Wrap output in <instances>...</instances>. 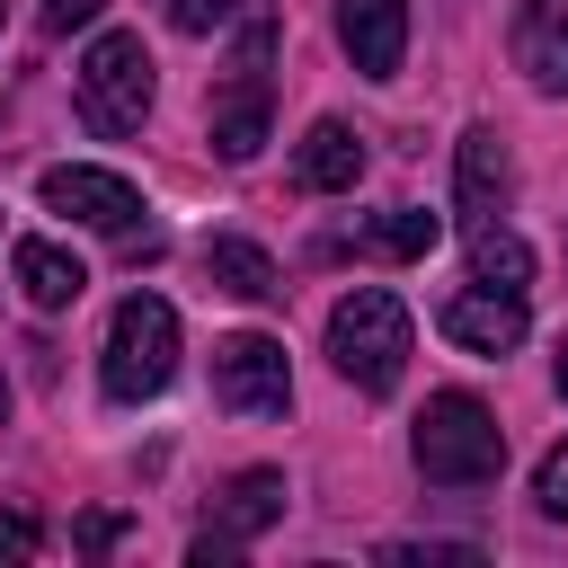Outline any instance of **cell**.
Returning <instances> with one entry per match:
<instances>
[{
	"label": "cell",
	"mask_w": 568,
	"mask_h": 568,
	"mask_svg": "<svg viewBox=\"0 0 568 568\" xmlns=\"http://www.w3.org/2000/svg\"><path fill=\"white\" fill-rule=\"evenodd\" d=\"M408 453H417V479L426 488H488L506 470V426H497V408L479 390H435L417 408Z\"/></svg>",
	"instance_id": "1"
},
{
	"label": "cell",
	"mask_w": 568,
	"mask_h": 568,
	"mask_svg": "<svg viewBox=\"0 0 568 568\" xmlns=\"http://www.w3.org/2000/svg\"><path fill=\"white\" fill-rule=\"evenodd\" d=\"M408 346H417V328H408V302L399 293H382V284H355L337 311H328V364L355 382V390H399V373H408Z\"/></svg>",
	"instance_id": "2"
},
{
	"label": "cell",
	"mask_w": 568,
	"mask_h": 568,
	"mask_svg": "<svg viewBox=\"0 0 568 568\" xmlns=\"http://www.w3.org/2000/svg\"><path fill=\"white\" fill-rule=\"evenodd\" d=\"M169 373H178V311L160 293H124L115 320H106V364H98L106 399H124V408L133 399H160Z\"/></svg>",
	"instance_id": "3"
},
{
	"label": "cell",
	"mask_w": 568,
	"mask_h": 568,
	"mask_svg": "<svg viewBox=\"0 0 568 568\" xmlns=\"http://www.w3.org/2000/svg\"><path fill=\"white\" fill-rule=\"evenodd\" d=\"M151 53H142V36L133 27H106L89 53H80V115L98 124V133H142V115H151Z\"/></svg>",
	"instance_id": "4"
},
{
	"label": "cell",
	"mask_w": 568,
	"mask_h": 568,
	"mask_svg": "<svg viewBox=\"0 0 568 568\" xmlns=\"http://www.w3.org/2000/svg\"><path fill=\"white\" fill-rule=\"evenodd\" d=\"M213 399H222L231 417H284V408H293V364H284V337H266V328L213 337Z\"/></svg>",
	"instance_id": "5"
},
{
	"label": "cell",
	"mask_w": 568,
	"mask_h": 568,
	"mask_svg": "<svg viewBox=\"0 0 568 568\" xmlns=\"http://www.w3.org/2000/svg\"><path fill=\"white\" fill-rule=\"evenodd\" d=\"M44 213H62V222H89V231H106V240H124L133 231V213H142V195H133V178H115V169H89V160H62V169H44Z\"/></svg>",
	"instance_id": "6"
},
{
	"label": "cell",
	"mask_w": 568,
	"mask_h": 568,
	"mask_svg": "<svg viewBox=\"0 0 568 568\" xmlns=\"http://www.w3.org/2000/svg\"><path fill=\"white\" fill-rule=\"evenodd\" d=\"M506 53L541 98H568V0H515L506 18Z\"/></svg>",
	"instance_id": "7"
},
{
	"label": "cell",
	"mask_w": 568,
	"mask_h": 568,
	"mask_svg": "<svg viewBox=\"0 0 568 568\" xmlns=\"http://www.w3.org/2000/svg\"><path fill=\"white\" fill-rule=\"evenodd\" d=\"M337 44L364 80H399L408 62V0H337Z\"/></svg>",
	"instance_id": "8"
},
{
	"label": "cell",
	"mask_w": 568,
	"mask_h": 568,
	"mask_svg": "<svg viewBox=\"0 0 568 568\" xmlns=\"http://www.w3.org/2000/svg\"><path fill=\"white\" fill-rule=\"evenodd\" d=\"M204 133H213L222 160H257V151H266V71H257V62H240V71L213 89Z\"/></svg>",
	"instance_id": "9"
},
{
	"label": "cell",
	"mask_w": 568,
	"mask_h": 568,
	"mask_svg": "<svg viewBox=\"0 0 568 568\" xmlns=\"http://www.w3.org/2000/svg\"><path fill=\"white\" fill-rule=\"evenodd\" d=\"M435 328H444L462 355H515L532 320H524V302H515V293H453Z\"/></svg>",
	"instance_id": "10"
},
{
	"label": "cell",
	"mask_w": 568,
	"mask_h": 568,
	"mask_svg": "<svg viewBox=\"0 0 568 568\" xmlns=\"http://www.w3.org/2000/svg\"><path fill=\"white\" fill-rule=\"evenodd\" d=\"M453 186H462V222H497V213H506V195H515V160H506V142H497V124H470V133H462Z\"/></svg>",
	"instance_id": "11"
},
{
	"label": "cell",
	"mask_w": 568,
	"mask_h": 568,
	"mask_svg": "<svg viewBox=\"0 0 568 568\" xmlns=\"http://www.w3.org/2000/svg\"><path fill=\"white\" fill-rule=\"evenodd\" d=\"M293 178H302L311 195H346V186L364 178V133L337 124V115H320V124L302 133V151H293Z\"/></svg>",
	"instance_id": "12"
},
{
	"label": "cell",
	"mask_w": 568,
	"mask_h": 568,
	"mask_svg": "<svg viewBox=\"0 0 568 568\" xmlns=\"http://www.w3.org/2000/svg\"><path fill=\"white\" fill-rule=\"evenodd\" d=\"M9 275H18V293H27L36 311H71V302L89 293V266H80L62 240H18V248H9Z\"/></svg>",
	"instance_id": "13"
},
{
	"label": "cell",
	"mask_w": 568,
	"mask_h": 568,
	"mask_svg": "<svg viewBox=\"0 0 568 568\" xmlns=\"http://www.w3.org/2000/svg\"><path fill=\"white\" fill-rule=\"evenodd\" d=\"M470 284L479 293H532V248L506 231V222H470Z\"/></svg>",
	"instance_id": "14"
},
{
	"label": "cell",
	"mask_w": 568,
	"mask_h": 568,
	"mask_svg": "<svg viewBox=\"0 0 568 568\" xmlns=\"http://www.w3.org/2000/svg\"><path fill=\"white\" fill-rule=\"evenodd\" d=\"M204 275L222 293H240V302H275L284 293V275H275V257L257 240H204Z\"/></svg>",
	"instance_id": "15"
},
{
	"label": "cell",
	"mask_w": 568,
	"mask_h": 568,
	"mask_svg": "<svg viewBox=\"0 0 568 568\" xmlns=\"http://www.w3.org/2000/svg\"><path fill=\"white\" fill-rule=\"evenodd\" d=\"M284 515V470H240L222 488V541H257Z\"/></svg>",
	"instance_id": "16"
},
{
	"label": "cell",
	"mask_w": 568,
	"mask_h": 568,
	"mask_svg": "<svg viewBox=\"0 0 568 568\" xmlns=\"http://www.w3.org/2000/svg\"><path fill=\"white\" fill-rule=\"evenodd\" d=\"M444 240V213H426V204H390L382 222H373V248L382 257H426Z\"/></svg>",
	"instance_id": "17"
},
{
	"label": "cell",
	"mask_w": 568,
	"mask_h": 568,
	"mask_svg": "<svg viewBox=\"0 0 568 568\" xmlns=\"http://www.w3.org/2000/svg\"><path fill=\"white\" fill-rule=\"evenodd\" d=\"M160 9H169V27H178V36H213V27H231L248 0H160Z\"/></svg>",
	"instance_id": "18"
},
{
	"label": "cell",
	"mask_w": 568,
	"mask_h": 568,
	"mask_svg": "<svg viewBox=\"0 0 568 568\" xmlns=\"http://www.w3.org/2000/svg\"><path fill=\"white\" fill-rule=\"evenodd\" d=\"M532 506L568 524V444H550V453H541V470H532Z\"/></svg>",
	"instance_id": "19"
},
{
	"label": "cell",
	"mask_w": 568,
	"mask_h": 568,
	"mask_svg": "<svg viewBox=\"0 0 568 568\" xmlns=\"http://www.w3.org/2000/svg\"><path fill=\"white\" fill-rule=\"evenodd\" d=\"M36 550H44V532H36L27 515H0V568H27Z\"/></svg>",
	"instance_id": "20"
},
{
	"label": "cell",
	"mask_w": 568,
	"mask_h": 568,
	"mask_svg": "<svg viewBox=\"0 0 568 568\" xmlns=\"http://www.w3.org/2000/svg\"><path fill=\"white\" fill-rule=\"evenodd\" d=\"M115 541H124L115 515H89V524H80V550H115Z\"/></svg>",
	"instance_id": "21"
},
{
	"label": "cell",
	"mask_w": 568,
	"mask_h": 568,
	"mask_svg": "<svg viewBox=\"0 0 568 568\" xmlns=\"http://www.w3.org/2000/svg\"><path fill=\"white\" fill-rule=\"evenodd\" d=\"M44 9H53V27H89L106 0H44Z\"/></svg>",
	"instance_id": "22"
},
{
	"label": "cell",
	"mask_w": 568,
	"mask_h": 568,
	"mask_svg": "<svg viewBox=\"0 0 568 568\" xmlns=\"http://www.w3.org/2000/svg\"><path fill=\"white\" fill-rule=\"evenodd\" d=\"M550 382H559V399H568V337L550 346Z\"/></svg>",
	"instance_id": "23"
},
{
	"label": "cell",
	"mask_w": 568,
	"mask_h": 568,
	"mask_svg": "<svg viewBox=\"0 0 568 568\" xmlns=\"http://www.w3.org/2000/svg\"><path fill=\"white\" fill-rule=\"evenodd\" d=\"M0 426H9V373H0Z\"/></svg>",
	"instance_id": "24"
},
{
	"label": "cell",
	"mask_w": 568,
	"mask_h": 568,
	"mask_svg": "<svg viewBox=\"0 0 568 568\" xmlns=\"http://www.w3.org/2000/svg\"><path fill=\"white\" fill-rule=\"evenodd\" d=\"M0 27H9V0H0Z\"/></svg>",
	"instance_id": "25"
}]
</instances>
